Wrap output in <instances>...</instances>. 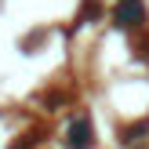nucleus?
<instances>
[{
    "instance_id": "obj_1",
    "label": "nucleus",
    "mask_w": 149,
    "mask_h": 149,
    "mask_svg": "<svg viewBox=\"0 0 149 149\" xmlns=\"http://www.w3.org/2000/svg\"><path fill=\"white\" fill-rule=\"evenodd\" d=\"M131 18H142V4L138 0H120V7H116V22H124V26H131Z\"/></svg>"
},
{
    "instance_id": "obj_2",
    "label": "nucleus",
    "mask_w": 149,
    "mask_h": 149,
    "mask_svg": "<svg viewBox=\"0 0 149 149\" xmlns=\"http://www.w3.org/2000/svg\"><path fill=\"white\" fill-rule=\"evenodd\" d=\"M73 146H77V149H87V146H91V127H87L84 116H80V124H73Z\"/></svg>"
}]
</instances>
